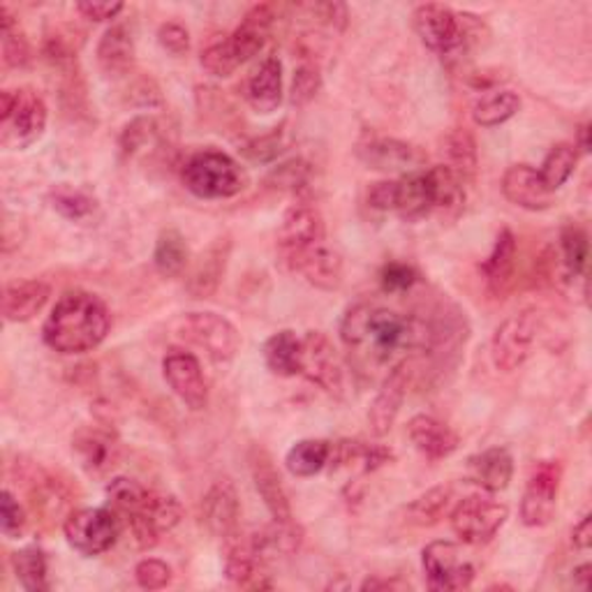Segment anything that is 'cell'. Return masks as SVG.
I'll list each match as a JSON object with an SVG mask.
<instances>
[{
	"instance_id": "obj_1",
	"label": "cell",
	"mask_w": 592,
	"mask_h": 592,
	"mask_svg": "<svg viewBox=\"0 0 592 592\" xmlns=\"http://www.w3.org/2000/svg\"><path fill=\"white\" fill-rule=\"evenodd\" d=\"M340 338L363 366L392 371L409 352L428 350L430 325L424 317L382 304H357L340 322Z\"/></svg>"
},
{
	"instance_id": "obj_2",
	"label": "cell",
	"mask_w": 592,
	"mask_h": 592,
	"mask_svg": "<svg viewBox=\"0 0 592 592\" xmlns=\"http://www.w3.org/2000/svg\"><path fill=\"white\" fill-rule=\"evenodd\" d=\"M111 315L100 296L90 292H67L50 313L42 338L54 352L84 354L105 343Z\"/></svg>"
},
{
	"instance_id": "obj_3",
	"label": "cell",
	"mask_w": 592,
	"mask_h": 592,
	"mask_svg": "<svg viewBox=\"0 0 592 592\" xmlns=\"http://www.w3.org/2000/svg\"><path fill=\"white\" fill-rule=\"evenodd\" d=\"M413 24L426 47L440 54L442 58L463 56L484 29V24L476 21V17L459 14L438 3L419 6L413 14Z\"/></svg>"
},
{
	"instance_id": "obj_4",
	"label": "cell",
	"mask_w": 592,
	"mask_h": 592,
	"mask_svg": "<svg viewBox=\"0 0 592 592\" xmlns=\"http://www.w3.org/2000/svg\"><path fill=\"white\" fill-rule=\"evenodd\" d=\"M180 178L199 199H227L248 186V176L241 165L220 151H201L188 157V163L180 169Z\"/></svg>"
},
{
	"instance_id": "obj_5",
	"label": "cell",
	"mask_w": 592,
	"mask_h": 592,
	"mask_svg": "<svg viewBox=\"0 0 592 592\" xmlns=\"http://www.w3.org/2000/svg\"><path fill=\"white\" fill-rule=\"evenodd\" d=\"M174 331L186 343L197 346L207 352V357L216 363H230L241 350L239 329L218 313H188L180 315Z\"/></svg>"
},
{
	"instance_id": "obj_6",
	"label": "cell",
	"mask_w": 592,
	"mask_h": 592,
	"mask_svg": "<svg viewBox=\"0 0 592 592\" xmlns=\"http://www.w3.org/2000/svg\"><path fill=\"white\" fill-rule=\"evenodd\" d=\"M121 518L113 509L86 507L65 518V539L73 549L86 558L107 553L121 535Z\"/></svg>"
},
{
	"instance_id": "obj_7",
	"label": "cell",
	"mask_w": 592,
	"mask_h": 592,
	"mask_svg": "<svg viewBox=\"0 0 592 592\" xmlns=\"http://www.w3.org/2000/svg\"><path fill=\"white\" fill-rule=\"evenodd\" d=\"M539 331L537 310H520L500 325L491 340V357L497 371L512 373L533 354Z\"/></svg>"
},
{
	"instance_id": "obj_8",
	"label": "cell",
	"mask_w": 592,
	"mask_h": 592,
	"mask_svg": "<svg viewBox=\"0 0 592 592\" xmlns=\"http://www.w3.org/2000/svg\"><path fill=\"white\" fill-rule=\"evenodd\" d=\"M509 516L507 505L497 503L491 495H470L451 509V530L470 546H480L491 541L497 530L505 526Z\"/></svg>"
},
{
	"instance_id": "obj_9",
	"label": "cell",
	"mask_w": 592,
	"mask_h": 592,
	"mask_svg": "<svg viewBox=\"0 0 592 592\" xmlns=\"http://www.w3.org/2000/svg\"><path fill=\"white\" fill-rule=\"evenodd\" d=\"M421 564L430 590H463L474 581V564L453 541H430Z\"/></svg>"
},
{
	"instance_id": "obj_10",
	"label": "cell",
	"mask_w": 592,
	"mask_h": 592,
	"mask_svg": "<svg viewBox=\"0 0 592 592\" xmlns=\"http://www.w3.org/2000/svg\"><path fill=\"white\" fill-rule=\"evenodd\" d=\"M302 375L320 386L327 394L340 398L346 390L343 363L331 340L320 331H308L302 338Z\"/></svg>"
},
{
	"instance_id": "obj_11",
	"label": "cell",
	"mask_w": 592,
	"mask_h": 592,
	"mask_svg": "<svg viewBox=\"0 0 592 592\" xmlns=\"http://www.w3.org/2000/svg\"><path fill=\"white\" fill-rule=\"evenodd\" d=\"M3 136L0 142L8 149H29L47 130V105L31 88L17 90V102L10 117L0 121Z\"/></svg>"
},
{
	"instance_id": "obj_12",
	"label": "cell",
	"mask_w": 592,
	"mask_h": 592,
	"mask_svg": "<svg viewBox=\"0 0 592 592\" xmlns=\"http://www.w3.org/2000/svg\"><path fill=\"white\" fill-rule=\"evenodd\" d=\"M357 157L369 169L403 176L421 172L428 161V155L419 146L398 140H386V136H371V140L361 142L357 146Z\"/></svg>"
},
{
	"instance_id": "obj_13",
	"label": "cell",
	"mask_w": 592,
	"mask_h": 592,
	"mask_svg": "<svg viewBox=\"0 0 592 592\" xmlns=\"http://www.w3.org/2000/svg\"><path fill=\"white\" fill-rule=\"evenodd\" d=\"M163 375L169 384V390L186 407L199 413V409L209 405V384L195 354L184 350H172L163 359Z\"/></svg>"
},
{
	"instance_id": "obj_14",
	"label": "cell",
	"mask_w": 592,
	"mask_h": 592,
	"mask_svg": "<svg viewBox=\"0 0 592 592\" xmlns=\"http://www.w3.org/2000/svg\"><path fill=\"white\" fill-rule=\"evenodd\" d=\"M558 491H560V465L558 463H541L530 474V482L526 486L520 500V520L528 528H541L551 523L558 505Z\"/></svg>"
},
{
	"instance_id": "obj_15",
	"label": "cell",
	"mask_w": 592,
	"mask_h": 592,
	"mask_svg": "<svg viewBox=\"0 0 592 592\" xmlns=\"http://www.w3.org/2000/svg\"><path fill=\"white\" fill-rule=\"evenodd\" d=\"M409 377H413V366H409V359L396 363V366L386 373L382 390L377 392L375 401L371 403L369 409V424L375 438H384L396 424V417L403 407Z\"/></svg>"
},
{
	"instance_id": "obj_16",
	"label": "cell",
	"mask_w": 592,
	"mask_h": 592,
	"mask_svg": "<svg viewBox=\"0 0 592 592\" xmlns=\"http://www.w3.org/2000/svg\"><path fill=\"white\" fill-rule=\"evenodd\" d=\"M285 262L292 271L302 273L310 285L320 289L331 292L343 283V257L327 243V239L299 250V253H294Z\"/></svg>"
},
{
	"instance_id": "obj_17",
	"label": "cell",
	"mask_w": 592,
	"mask_h": 592,
	"mask_svg": "<svg viewBox=\"0 0 592 592\" xmlns=\"http://www.w3.org/2000/svg\"><path fill=\"white\" fill-rule=\"evenodd\" d=\"M201 518L207 523V528L222 539V544L232 541L241 535L239 530L241 505L232 482L220 480L207 491V495L201 500Z\"/></svg>"
},
{
	"instance_id": "obj_18",
	"label": "cell",
	"mask_w": 592,
	"mask_h": 592,
	"mask_svg": "<svg viewBox=\"0 0 592 592\" xmlns=\"http://www.w3.org/2000/svg\"><path fill=\"white\" fill-rule=\"evenodd\" d=\"M325 239L327 232L320 211L313 209L310 204H294V207L287 209L278 232V248L283 260Z\"/></svg>"
},
{
	"instance_id": "obj_19",
	"label": "cell",
	"mask_w": 592,
	"mask_h": 592,
	"mask_svg": "<svg viewBox=\"0 0 592 592\" xmlns=\"http://www.w3.org/2000/svg\"><path fill=\"white\" fill-rule=\"evenodd\" d=\"M73 451L79 459V465L90 476H105L113 465L119 463V442L111 432L102 428H81L73 438Z\"/></svg>"
},
{
	"instance_id": "obj_20",
	"label": "cell",
	"mask_w": 592,
	"mask_h": 592,
	"mask_svg": "<svg viewBox=\"0 0 592 592\" xmlns=\"http://www.w3.org/2000/svg\"><path fill=\"white\" fill-rule=\"evenodd\" d=\"M250 472H253L255 489H257L260 497L264 500L271 518L281 520V523L294 520L281 474L276 468H273V461L264 449L253 447V451H250Z\"/></svg>"
},
{
	"instance_id": "obj_21",
	"label": "cell",
	"mask_w": 592,
	"mask_h": 592,
	"mask_svg": "<svg viewBox=\"0 0 592 592\" xmlns=\"http://www.w3.org/2000/svg\"><path fill=\"white\" fill-rule=\"evenodd\" d=\"M503 195L526 211L553 207V193L544 186L539 172L530 165H512L503 176Z\"/></svg>"
},
{
	"instance_id": "obj_22",
	"label": "cell",
	"mask_w": 592,
	"mask_h": 592,
	"mask_svg": "<svg viewBox=\"0 0 592 592\" xmlns=\"http://www.w3.org/2000/svg\"><path fill=\"white\" fill-rule=\"evenodd\" d=\"M409 442L430 461H442L459 449V436L430 415H417L407 424Z\"/></svg>"
},
{
	"instance_id": "obj_23",
	"label": "cell",
	"mask_w": 592,
	"mask_h": 592,
	"mask_svg": "<svg viewBox=\"0 0 592 592\" xmlns=\"http://www.w3.org/2000/svg\"><path fill=\"white\" fill-rule=\"evenodd\" d=\"M514 476V459L509 449L491 447L468 459V480L486 493L505 491Z\"/></svg>"
},
{
	"instance_id": "obj_24",
	"label": "cell",
	"mask_w": 592,
	"mask_h": 592,
	"mask_svg": "<svg viewBox=\"0 0 592 592\" xmlns=\"http://www.w3.org/2000/svg\"><path fill=\"white\" fill-rule=\"evenodd\" d=\"M436 209V190L428 169L407 174L396 180L394 211L403 220H419Z\"/></svg>"
},
{
	"instance_id": "obj_25",
	"label": "cell",
	"mask_w": 592,
	"mask_h": 592,
	"mask_svg": "<svg viewBox=\"0 0 592 592\" xmlns=\"http://www.w3.org/2000/svg\"><path fill=\"white\" fill-rule=\"evenodd\" d=\"M52 287L42 281H14L3 289L6 322H29L47 306Z\"/></svg>"
},
{
	"instance_id": "obj_26",
	"label": "cell",
	"mask_w": 592,
	"mask_h": 592,
	"mask_svg": "<svg viewBox=\"0 0 592 592\" xmlns=\"http://www.w3.org/2000/svg\"><path fill=\"white\" fill-rule=\"evenodd\" d=\"M227 257H230V241L227 239H218L199 255L188 278V292L195 299H207L218 289L227 268Z\"/></svg>"
},
{
	"instance_id": "obj_27",
	"label": "cell",
	"mask_w": 592,
	"mask_h": 592,
	"mask_svg": "<svg viewBox=\"0 0 592 592\" xmlns=\"http://www.w3.org/2000/svg\"><path fill=\"white\" fill-rule=\"evenodd\" d=\"M248 102L257 113H273L283 102V63L268 56L248 81Z\"/></svg>"
},
{
	"instance_id": "obj_28",
	"label": "cell",
	"mask_w": 592,
	"mask_h": 592,
	"mask_svg": "<svg viewBox=\"0 0 592 592\" xmlns=\"http://www.w3.org/2000/svg\"><path fill=\"white\" fill-rule=\"evenodd\" d=\"M264 361L273 375L294 377L302 375V338L294 331L273 333L264 343Z\"/></svg>"
},
{
	"instance_id": "obj_29",
	"label": "cell",
	"mask_w": 592,
	"mask_h": 592,
	"mask_svg": "<svg viewBox=\"0 0 592 592\" xmlns=\"http://www.w3.org/2000/svg\"><path fill=\"white\" fill-rule=\"evenodd\" d=\"M514 266H516V237L512 234V230H503L497 234L493 253L482 264L489 289L493 294L500 296L507 292L514 278Z\"/></svg>"
},
{
	"instance_id": "obj_30",
	"label": "cell",
	"mask_w": 592,
	"mask_h": 592,
	"mask_svg": "<svg viewBox=\"0 0 592 592\" xmlns=\"http://www.w3.org/2000/svg\"><path fill=\"white\" fill-rule=\"evenodd\" d=\"M98 63L107 75H128L134 65V42L125 26H111L98 44Z\"/></svg>"
},
{
	"instance_id": "obj_31",
	"label": "cell",
	"mask_w": 592,
	"mask_h": 592,
	"mask_svg": "<svg viewBox=\"0 0 592 592\" xmlns=\"http://www.w3.org/2000/svg\"><path fill=\"white\" fill-rule=\"evenodd\" d=\"M107 500L109 509H113L121 520H125L130 516L149 514L153 491H149L136 480H130V476H117V480L107 484Z\"/></svg>"
},
{
	"instance_id": "obj_32",
	"label": "cell",
	"mask_w": 592,
	"mask_h": 592,
	"mask_svg": "<svg viewBox=\"0 0 592 592\" xmlns=\"http://www.w3.org/2000/svg\"><path fill=\"white\" fill-rule=\"evenodd\" d=\"M153 264L157 273L165 278L180 276V273H184L190 264V250L184 234H180L178 230H165L161 237H157Z\"/></svg>"
},
{
	"instance_id": "obj_33",
	"label": "cell",
	"mask_w": 592,
	"mask_h": 592,
	"mask_svg": "<svg viewBox=\"0 0 592 592\" xmlns=\"http://www.w3.org/2000/svg\"><path fill=\"white\" fill-rule=\"evenodd\" d=\"M331 459V445L327 440H302L285 457V468L294 476H315Z\"/></svg>"
},
{
	"instance_id": "obj_34",
	"label": "cell",
	"mask_w": 592,
	"mask_h": 592,
	"mask_svg": "<svg viewBox=\"0 0 592 592\" xmlns=\"http://www.w3.org/2000/svg\"><path fill=\"white\" fill-rule=\"evenodd\" d=\"M518 109H520V98L514 94V90H493V94L482 96L480 102L474 105L472 119L482 128H495L514 119Z\"/></svg>"
},
{
	"instance_id": "obj_35",
	"label": "cell",
	"mask_w": 592,
	"mask_h": 592,
	"mask_svg": "<svg viewBox=\"0 0 592 592\" xmlns=\"http://www.w3.org/2000/svg\"><path fill=\"white\" fill-rule=\"evenodd\" d=\"M12 569L21 588L29 592H42L50 588L47 579V556L40 546H26L12 553Z\"/></svg>"
},
{
	"instance_id": "obj_36",
	"label": "cell",
	"mask_w": 592,
	"mask_h": 592,
	"mask_svg": "<svg viewBox=\"0 0 592 592\" xmlns=\"http://www.w3.org/2000/svg\"><path fill=\"white\" fill-rule=\"evenodd\" d=\"M445 155H447V167L451 172H457L465 184L476 174V144L474 136L468 130H453L447 134L445 140Z\"/></svg>"
},
{
	"instance_id": "obj_37",
	"label": "cell",
	"mask_w": 592,
	"mask_h": 592,
	"mask_svg": "<svg viewBox=\"0 0 592 592\" xmlns=\"http://www.w3.org/2000/svg\"><path fill=\"white\" fill-rule=\"evenodd\" d=\"M579 163V153L577 146L572 144H558L549 151V155L544 157L539 172V178L544 180V186L549 188L551 193H556L558 188H562L569 176L574 174V167Z\"/></svg>"
},
{
	"instance_id": "obj_38",
	"label": "cell",
	"mask_w": 592,
	"mask_h": 592,
	"mask_svg": "<svg viewBox=\"0 0 592 592\" xmlns=\"http://www.w3.org/2000/svg\"><path fill=\"white\" fill-rule=\"evenodd\" d=\"M451 500H453L451 486L430 489L407 507V520L417 523V526H436V523L449 512Z\"/></svg>"
},
{
	"instance_id": "obj_39",
	"label": "cell",
	"mask_w": 592,
	"mask_h": 592,
	"mask_svg": "<svg viewBox=\"0 0 592 592\" xmlns=\"http://www.w3.org/2000/svg\"><path fill=\"white\" fill-rule=\"evenodd\" d=\"M588 257H590V248H588V237L581 230V227L569 224L560 234V260L562 268L569 278L583 276L588 268Z\"/></svg>"
},
{
	"instance_id": "obj_40",
	"label": "cell",
	"mask_w": 592,
	"mask_h": 592,
	"mask_svg": "<svg viewBox=\"0 0 592 592\" xmlns=\"http://www.w3.org/2000/svg\"><path fill=\"white\" fill-rule=\"evenodd\" d=\"M52 207L67 220H86L96 211V199L79 188L63 184L52 190Z\"/></svg>"
},
{
	"instance_id": "obj_41",
	"label": "cell",
	"mask_w": 592,
	"mask_h": 592,
	"mask_svg": "<svg viewBox=\"0 0 592 592\" xmlns=\"http://www.w3.org/2000/svg\"><path fill=\"white\" fill-rule=\"evenodd\" d=\"M239 65L241 63H239L232 44L227 37L220 42H213L211 47L201 52V67L213 77H230V75H234Z\"/></svg>"
},
{
	"instance_id": "obj_42",
	"label": "cell",
	"mask_w": 592,
	"mask_h": 592,
	"mask_svg": "<svg viewBox=\"0 0 592 592\" xmlns=\"http://www.w3.org/2000/svg\"><path fill=\"white\" fill-rule=\"evenodd\" d=\"M26 526L29 518L24 507L19 505V500L10 491H3V495H0V530L8 539H19L26 533Z\"/></svg>"
},
{
	"instance_id": "obj_43",
	"label": "cell",
	"mask_w": 592,
	"mask_h": 592,
	"mask_svg": "<svg viewBox=\"0 0 592 592\" xmlns=\"http://www.w3.org/2000/svg\"><path fill=\"white\" fill-rule=\"evenodd\" d=\"M322 86V75L320 67L313 63H304L299 70L294 73V81H292V102L296 107L308 105L317 94H320Z\"/></svg>"
},
{
	"instance_id": "obj_44",
	"label": "cell",
	"mask_w": 592,
	"mask_h": 592,
	"mask_svg": "<svg viewBox=\"0 0 592 592\" xmlns=\"http://www.w3.org/2000/svg\"><path fill=\"white\" fill-rule=\"evenodd\" d=\"M157 123L153 117H140L125 125L121 134V149L125 155H134L140 149H144L149 142L155 140Z\"/></svg>"
},
{
	"instance_id": "obj_45",
	"label": "cell",
	"mask_w": 592,
	"mask_h": 592,
	"mask_svg": "<svg viewBox=\"0 0 592 592\" xmlns=\"http://www.w3.org/2000/svg\"><path fill=\"white\" fill-rule=\"evenodd\" d=\"M134 579L144 590H163L172 583V567L157 558H146L134 567Z\"/></svg>"
},
{
	"instance_id": "obj_46",
	"label": "cell",
	"mask_w": 592,
	"mask_h": 592,
	"mask_svg": "<svg viewBox=\"0 0 592 592\" xmlns=\"http://www.w3.org/2000/svg\"><path fill=\"white\" fill-rule=\"evenodd\" d=\"M380 281H382L384 292L403 294V292H409V289H413L417 285L419 276H417L415 266H409L405 262H390V264H386L382 268Z\"/></svg>"
},
{
	"instance_id": "obj_47",
	"label": "cell",
	"mask_w": 592,
	"mask_h": 592,
	"mask_svg": "<svg viewBox=\"0 0 592 592\" xmlns=\"http://www.w3.org/2000/svg\"><path fill=\"white\" fill-rule=\"evenodd\" d=\"M157 42H161V47L165 52L174 56H184L190 50V33L186 26L169 21V24H163L161 31H157Z\"/></svg>"
},
{
	"instance_id": "obj_48",
	"label": "cell",
	"mask_w": 592,
	"mask_h": 592,
	"mask_svg": "<svg viewBox=\"0 0 592 592\" xmlns=\"http://www.w3.org/2000/svg\"><path fill=\"white\" fill-rule=\"evenodd\" d=\"M3 58L10 67H24L31 61V47L26 37L17 31L3 33Z\"/></svg>"
},
{
	"instance_id": "obj_49",
	"label": "cell",
	"mask_w": 592,
	"mask_h": 592,
	"mask_svg": "<svg viewBox=\"0 0 592 592\" xmlns=\"http://www.w3.org/2000/svg\"><path fill=\"white\" fill-rule=\"evenodd\" d=\"M306 176H308V169L302 161H292L271 174V178L276 180L281 188H292V190H299L306 184Z\"/></svg>"
},
{
	"instance_id": "obj_50",
	"label": "cell",
	"mask_w": 592,
	"mask_h": 592,
	"mask_svg": "<svg viewBox=\"0 0 592 592\" xmlns=\"http://www.w3.org/2000/svg\"><path fill=\"white\" fill-rule=\"evenodd\" d=\"M396 199V180H380L369 190V204L377 211H394Z\"/></svg>"
},
{
	"instance_id": "obj_51",
	"label": "cell",
	"mask_w": 592,
	"mask_h": 592,
	"mask_svg": "<svg viewBox=\"0 0 592 592\" xmlns=\"http://www.w3.org/2000/svg\"><path fill=\"white\" fill-rule=\"evenodd\" d=\"M281 153V132H273L268 136H262V140H255L245 149V155L253 157V161H271Z\"/></svg>"
},
{
	"instance_id": "obj_52",
	"label": "cell",
	"mask_w": 592,
	"mask_h": 592,
	"mask_svg": "<svg viewBox=\"0 0 592 592\" xmlns=\"http://www.w3.org/2000/svg\"><path fill=\"white\" fill-rule=\"evenodd\" d=\"M123 3H96V0H88V3H77V10L90 19V21H111L123 12Z\"/></svg>"
},
{
	"instance_id": "obj_53",
	"label": "cell",
	"mask_w": 592,
	"mask_h": 592,
	"mask_svg": "<svg viewBox=\"0 0 592 592\" xmlns=\"http://www.w3.org/2000/svg\"><path fill=\"white\" fill-rule=\"evenodd\" d=\"M572 544L579 551H588L592 546V516L585 514L572 530Z\"/></svg>"
},
{
	"instance_id": "obj_54",
	"label": "cell",
	"mask_w": 592,
	"mask_h": 592,
	"mask_svg": "<svg viewBox=\"0 0 592 592\" xmlns=\"http://www.w3.org/2000/svg\"><path fill=\"white\" fill-rule=\"evenodd\" d=\"M590 574H592V567H590V564H581L579 569H574V581H577L583 590H588V585H590Z\"/></svg>"
},
{
	"instance_id": "obj_55",
	"label": "cell",
	"mask_w": 592,
	"mask_h": 592,
	"mask_svg": "<svg viewBox=\"0 0 592 592\" xmlns=\"http://www.w3.org/2000/svg\"><path fill=\"white\" fill-rule=\"evenodd\" d=\"M579 149L583 153L590 151V125H581V130H579Z\"/></svg>"
}]
</instances>
